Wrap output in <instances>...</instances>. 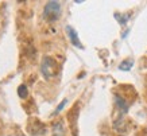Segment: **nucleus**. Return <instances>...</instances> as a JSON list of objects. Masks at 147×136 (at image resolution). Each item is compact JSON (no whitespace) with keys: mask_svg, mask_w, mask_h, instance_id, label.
Listing matches in <instances>:
<instances>
[{"mask_svg":"<svg viewBox=\"0 0 147 136\" xmlns=\"http://www.w3.org/2000/svg\"><path fill=\"white\" fill-rule=\"evenodd\" d=\"M115 108H116V114L115 118H113V127L117 131H123L124 116L127 114V112L129 109V102H127V100L120 94H115Z\"/></svg>","mask_w":147,"mask_h":136,"instance_id":"f257e3e1","label":"nucleus"},{"mask_svg":"<svg viewBox=\"0 0 147 136\" xmlns=\"http://www.w3.org/2000/svg\"><path fill=\"white\" fill-rule=\"evenodd\" d=\"M61 11L62 7L59 1H47L43 8V18L47 22H55L61 16Z\"/></svg>","mask_w":147,"mask_h":136,"instance_id":"f03ea898","label":"nucleus"},{"mask_svg":"<svg viewBox=\"0 0 147 136\" xmlns=\"http://www.w3.org/2000/svg\"><path fill=\"white\" fill-rule=\"evenodd\" d=\"M55 69H57V63L51 57H45L43 61L40 63V71L46 79H50L55 74Z\"/></svg>","mask_w":147,"mask_h":136,"instance_id":"7ed1b4c3","label":"nucleus"},{"mask_svg":"<svg viewBox=\"0 0 147 136\" xmlns=\"http://www.w3.org/2000/svg\"><path fill=\"white\" fill-rule=\"evenodd\" d=\"M66 34H67V36H69V40L71 42V44H73V46H76V47H78V48H84L82 43L80 42V38H78L77 31L74 30L71 26H67L66 27Z\"/></svg>","mask_w":147,"mask_h":136,"instance_id":"20e7f679","label":"nucleus"},{"mask_svg":"<svg viewBox=\"0 0 147 136\" xmlns=\"http://www.w3.org/2000/svg\"><path fill=\"white\" fill-rule=\"evenodd\" d=\"M53 135L54 136H63L65 135V129H63L62 121H58L53 125Z\"/></svg>","mask_w":147,"mask_h":136,"instance_id":"39448f33","label":"nucleus"},{"mask_svg":"<svg viewBox=\"0 0 147 136\" xmlns=\"http://www.w3.org/2000/svg\"><path fill=\"white\" fill-rule=\"evenodd\" d=\"M132 65H134V61H132V59H125V61H123L120 65H119V69H120V70H124V71H128V70H131Z\"/></svg>","mask_w":147,"mask_h":136,"instance_id":"423d86ee","label":"nucleus"},{"mask_svg":"<svg viewBox=\"0 0 147 136\" xmlns=\"http://www.w3.org/2000/svg\"><path fill=\"white\" fill-rule=\"evenodd\" d=\"M18 94H19V97H20V98H26L27 94H28L26 85H19V88H18Z\"/></svg>","mask_w":147,"mask_h":136,"instance_id":"0eeeda50","label":"nucleus"},{"mask_svg":"<svg viewBox=\"0 0 147 136\" xmlns=\"http://www.w3.org/2000/svg\"><path fill=\"white\" fill-rule=\"evenodd\" d=\"M66 102H67V100H63L62 102L59 104V106H58L57 109H55V114H57L58 112H61V110H62V108H63V106H65V105H66Z\"/></svg>","mask_w":147,"mask_h":136,"instance_id":"6e6552de","label":"nucleus"}]
</instances>
